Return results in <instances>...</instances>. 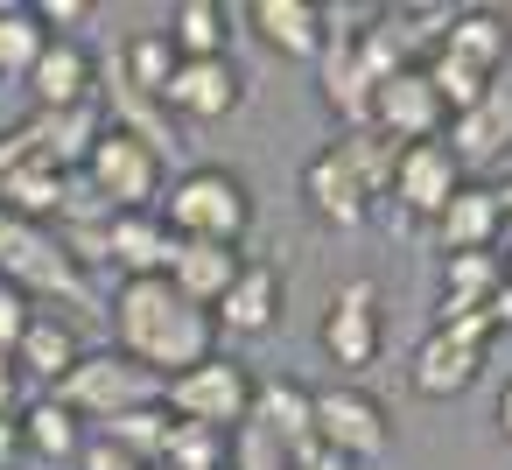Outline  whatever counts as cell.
Here are the masks:
<instances>
[{
  "label": "cell",
  "mask_w": 512,
  "mask_h": 470,
  "mask_svg": "<svg viewBox=\"0 0 512 470\" xmlns=\"http://www.w3.org/2000/svg\"><path fill=\"white\" fill-rule=\"evenodd\" d=\"M498 281H505L498 253H449V274H442V316L484 309V302L498 295Z\"/></svg>",
  "instance_id": "30"
},
{
  "label": "cell",
  "mask_w": 512,
  "mask_h": 470,
  "mask_svg": "<svg viewBox=\"0 0 512 470\" xmlns=\"http://www.w3.org/2000/svg\"><path fill=\"white\" fill-rule=\"evenodd\" d=\"M22 134H29V162L71 176V169H85L92 141L106 134V113H99V106H78V113H36Z\"/></svg>",
  "instance_id": "23"
},
{
  "label": "cell",
  "mask_w": 512,
  "mask_h": 470,
  "mask_svg": "<svg viewBox=\"0 0 512 470\" xmlns=\"http://www.w3.org/2000/svg\"><path fill=\"white\" fill-rule=\"evenodd\" d=\"M162 470H225V435L176 421L169 442H162Z\"/></svg>",
  "instance_id": "34"
},
{
  "label": "cell",
  "mask_w": 512,
  "mask_h": 470,
  "mask_svg": "<svg viewBox=\"0 0 512 470\" xmlns=\"http://www.w3.org/2000/svg\"><path fill=\"white\" fill-rule=\"evenodd\" d=\"M337 155L351 162V176L365 183V197H372V204H379V197L393 190V155H400V148H393V141H379L372 127H358V134H344V141H337Z\"/></svg>",
  "instance_id": "33"
},
{
  "label": "cell",
  "mask_w": 512,
  "mask_h": 470,
  "mask_svg": "<svg viewBox=\"0 0 512 470\" xmlns=\"http://www.w3.org/2000/svg\"><path fill=\"white\" fill-rule=\"evenodd\" d=\"M50 400L57 407H71L78 421H113V414H127V407H155L162 400V379L148 372V365H134L127 351H85L57 386H50Z\"/></svg>",
  "instance_id": "4"
},
{
  "label": "cell",
  "mask_w": 512,
  "mask_h": 470,
  "mask_svg": "<svg viewBox=\"0 0 512 470\" xmlns=\"http://www.w3.org/2000/svg\"><path fill=\"white\" fill-rule=\"evenodd\" d=\"M316 85H323V106L344 120V134H358L372 120V85L358 71V50H351V29H330L323 50H316Z\"/></svg>",
  "instance_id": "22"
},
{
  "label": "cell",
  "mask_w": 512,
  "mask_h": 470,
  "mask_svg": "<svg viewBox=\"0 0 512 470\" xmlns=\"http://www.w3.org/2000/svg\"><path fill=\"white\" fill-rule=\"evenodd\" d=\"M0 211L22 218V225H43V232H50V225L71 211V183H64L57 169H43V162H22V169L0 176Z\"/></svg>",
  "instance_id": "26"
},
{
  "label": "cell",
  "mask_w": 512,
  "mask_h": 470,
  "mask_svg": "<svg viewBox=\"0 0 512 470\" xmlns=\"http://www.w3.org/2000/svg\"><path fill=\"white\" fill-rule=\"evenodd\" d=\"M78 470H141L127 449H113L106 435H85V449H78Z\"/></svg>",
  "instance_id": "37"
},
{
  "label": "cell",
  "mask_w": 512,
  "mask_h": 470,
  "mask_svg": "<svg viewBox=\"0 0 512 470\" xmlns=\"http://www.w3.org/2000/svg\"><path fill=\"white\" fill-rule=\"evenodd\" d=\"M43 43H50V29L36 22V8H0V85H22L29 71H36V57H43Z\"/></svg>",
  "instance_id": "32"
},
{
  "label": "cell",
  "mask_w": 512,
  "mask_h": 470,
  "mask_svg": "<svg viewBox=\"0 0 512 470\" xmlns=\"http://www.w3.org/2000/svg\"><path fill=\"white\" fill-rule=\"evenodd\" d=\"M15 400H22V372H15V358H0V421H15V414H22Z\"/></svg>",
  "instance_id": "38"
},
{
  "label": "cell",
  "mask_w": 512,
  "mask_h": 470,
  "mask_svg": "<svg viewBox=\"0 0 512 470\" xmlns=\"http://www.w3.org/2000/svg\"><path fill=\"white\" fill-rule=\"evenodd\" d=\"M449 141V155H456V169H484V162H498V155H512V85H484V99L470 106V113H456L449 127H442Z\"/></svg>",
  "instance_id": "15"
},
{
  "label": "cell",
  "mask_w": 512,
  "mask_h": 470,
  "mask_svg": "<svg viewBox=\"0 0 512 470\" xmlns=\"http://www.w3.org/2000/svg\"><path fill=\"white\" fill-rule=\"evenodd\" d=\"M246 22H253V36L274 57H295V64H316V50L330 36V22H323L316 0H246Z\"/></svg>",
  "instance_id": "20"
},
{
  "label": "cell",
  "mask_w": 512,
  "mask_h": 470,
  "mask_svg": "<svg viewBox=\"0 0 512 470\" xmlns=\"http://www.w3.org/2000/svg\"><path fill=\"white\" fill-rule=\"evenodd\" d=\"M169 232L155 211H127V218H106V239H99V260L120 267V281H155L169 274Z\"/></svg>",
  "instance_id": "21"
},
{
  "label": "cell",
  "mask_w": 512,
  "mask_h": 470,
  "mask_svg": "<svg viewBox=\"0 0 512 470\" xmlns=\"http://www.w3.org/2000/svg\"><path fill=\"white\" fill-rule=\"evenodd\" d=\"M456 190H463V169H456V155H449L442 141H414V148L393 155V190H386V197H400L407 218H428V225H435Z\"/></svg>",
  "instance_id": "13"
},
{
  "label": "cell",
  "mask_w": 512,
  "mask_h": 470,
  "mask_svg": "<svg viewBox=\"0 0 512 470\" xmlns=\"http://www.w3.org/2000/svg\"><path fill=\"white\" fill-rule=\"evenodd\" d=\"M0 281H15L29 302L57 295L64 309H99V295H92L85 267L64 253V239L43 232V225H22L8 211H0Z\"/></svg>",
  "instance_id": "3"
},
{
  "label": "cell",
  "mask_w": 512,
  "mask_h": 470,
  "mask_svg": "<svg viewBox=\"0 0 512 470\" xmlns=\"http://www.w3.org/2000/svg\"><path fill=\"white\" fill-rule=\"evenodd\" d=\"M442 253H498V190L491 183H463L442 218H435Z\"/></svg>",
  "instance_id": "24"
},
{
  "label": "cell",
  "mask_w": 512,
  "mask_h": 470,
  "mask_svg": "<svg viewBox=\"0 0 512 470\" xmlns=\"http://www.w3.org/2000/svg\"><path fill=\"white\" fill-rule=\"evenodd\" d=\"M29 316H36V302L15 288V281H0V358H8L15 344H22V330H29Z\"/></svg>",
  "instance_id": "35"
},
{
  "label": "cell",
  "mask_w": 512,
  "mask_h": 470,
  "mask_svg": "<svg viewBox=\"0 0 512 470\" xmlns=\"http://www.w3.org/2000/svg\"><path fill=\"white\" fill-rule=\"evenodd\" d=\"M379 141H393V148H414V141H442V127H449V113H442V99L428 92V78H421V64H407L400 78H386L379 92H372V120H365Z\"/></svg>",
  "instance_id": "10"
},
{
  "label": "cell",
  "mask_w": 512,
  "mask_h": 470,
  "mask_svg": "<svg viewBox=\"0 0 512 470\" xmlns=\"http://www.w3.org/2000/svg\"><path fill=\"white\" fill-rule=\"evenodd\" d=\"M435 50L456 57V64L477 71V78H498L505 57H512V15H498V8H449Z\"/></svg>",
  "instance_id": "16"
},
{
  "label": "cell",
  "mask_w": 512,
  "mask_h": 470,
  "mask_svg": "<svg viewBox=\"0 0 512 470\" xmlns=\"http://www.w3.org/2000/svg\"><path fill=\"white\" fill-rule=\"evenodd\" d=\"M36 22H43L50 36H57V29L71 36L78 22H92V0H36Z\"/></svg>",
  "instance_id": "36"
},
{
  "label": "cell",
  "mask_w": 512,
  "mask_h": 470,
  "mask_svg": "<svg viewBox=\"0 0 512 470\" xmlns=\"http://www.w3.org/2000/svg\"><path fill=\"white\" fill-rule=\"evenodd\" d=\"M379 337H386V323H379V281L358 274V281H344V288L330 295L316 344H323V358H330L337 372H365V365L379 358Z\"/></svg>",
  "instance_id": "8"
},
{
  "label": "cell",
  "mask_w": 512,
  "mask_h": 470,
  "mask_svg": "<svg viewBox=\"0 0 512 470\" xmlns=\"http://www.w3.org/2000/svg\"><path fill=\"white\" fill-rule=\"evenodd\" d=\"M36 113H78V106H99V57L78 43V36H50L36 71L22 78Z\"/></svg>",
  "instance_id": "11"
},
{
  "label": "cell",
  "mask_w": 512,
  "mask_h": 470,
  "mask_svg": "<svg viewBox=\"0 0 512 470\" xmlns=\"http://www.w3.org/2000/svg\"><path fill=\"white\" fill-rule=\"evenodd\" d=\"M316 442L358 470V463L386 456L393 421H386V407H379L365 386H330V393H316Z\"/></svg>",
  "instance_id": "9"
},
{
  "label": "cell",
  "mask_w": 512,
  "mask_h": 470,
  "mask_svg": "<svg viewBox=\"0 0 512 470\" xmlns=\"http://www.w3.org/2000/svg\"><path fill=\"white\" fill-rule=\"evenodd\" d=\"M106 316H113V337H120L113 351H127L134 365H148L155 379H176V372H190V365H204L218 351L211 316L197 302H183L162 274L155 281H120L113 302H106Z\"/></svg>",
  "instance_id": "1"
},
{
  "label": "cell",
  "mask_w": 512,
  "mask_h": 470,
  "mask_svg": "<svg viewBox=\"0 0 512 470\" xmlns=\"http://www.w3.org/2000/svg\"><path fill=\"white\" fill-rule=\"evenodd\" d=\"M281 302H288V281H281V267L246 253L239 281H232V288L218 295V309H211V330H218V344H225V337H267V330L281 323Z\"/></svg>",
  "instance_id": "12"
},
{
  "label": "cell",
  "mask_w": 512,
  "mask_h": 470,
  "mask_svg": "<svg viewBox=\"0 0 512 470\" xmlns=\"http://www.w3.org/2000/svg\"><path fill=\"white\" fill-rule=\"evenodd\" d=\"M246 428L267 435L281 456L309 449L316 442V393L302 379H253V407H246Z\"/></svg>",
  "instance_id": "14"
},
{
  "label": "cell",
  "mask_w": 512,
  "mask_h": 470,
  "mask_svg": "<svg viewBox=\"0 0 512 470\" xmlns=\"http://www.w3.org/2000/svg\"><path fill=\"white\" fill-rule=\"evenodd\" d=\"M491 316L470 309V316H435V330L414 344V365H407V386L421 400H456L470 393V379L484 372V351H491Z\"/></svg>",
  "instance_id": "6"
},
{
  "label": "cell",
  "mask_w": 512,
  "mask_h": 470,
  "mask_svg": "<svg viewBox=\"0 0 512 470\" xmlns=\"http://www.w3.org/2000/svg\"><path fill=\"white\" fill-rule=\"evenodd\" d=\"M491 421H498V435H505V442H512V379H505V386H498V400H491Z\"/></svg>",
  "instance_id": "41"
},
{
  "label": "cell",
  "mask_w": 512,
  "mask_h": 470,
  "mask_svg": "<svg viewBox=\"0 0 512 470\" xmlns=\"http://www.w3.org/2000/svg\"><path fill=\"white\" fill-rule=\"evenodd\" d=\"M15 463H22V428L0 421V470H15Z\"/></svg>",
  "instance_id": "40"
},
{
  "label": "cell",
  "mask_w": 512,
  "mask_h": 470,
  "mask_svg": "<svg viewBox=\"0 0 512 470\" xmlns=\"http://www.w3.org/2000/svg\"><path fill=\"white\" fill-rule=\"evenodd\" d=\"M15 428H22V456H43V463H78V449H85V421L71 407H57L50 393L29 400L15 414Z\"/></svg>",
  "instance_id": "28"
},
{
  "label": "cell",
  "mask_w": 512,
  "mask_h": 470,
  "mask_svg": "<svg viewBox=\"0 0 512 470\" xmlns=\"http://www.w3.org/2000/svg\"><path fill=\"white\" fill-rule=\"evenodd\" d=\"M85 197L106 211V218H127V211H155L162 204V155L120 127H106L85 155Z\"/></svg>",
  "instance_id": "5"
},
{
  "label": "cell",
  "mask_w": 512,
  "mask_h": 470,
  "mask_svg": "<svg viewBox=\"0 0 512 470\" xmlns=\"http://www.w3.org/2000/svg\"><path fill=\"white\" fill-rule=\"evenodd\" d=\"M302 197H309V211H316L323 225H337V232H358V225L372 218V197H365V183L351 176V162L337 155V141L309 155V169H302Z\"/></svg>",
  "instance_id": "18"
},
{
  "label": "cell",
  "mask_w": 512,
  "mask_h": 470,
  "mask_svg": "<svg viewBox=\"0 0 512 470\" xmlns=\"http://www.w3.org/2000/svg\"><path fill=\"white\" fill-rule=\"evenodd\" d=\"M169 428H176V421H169V407L155 400V407H127V414H113L99 435H106L113 449H127L141 470H155V463H162V442H169Z\"/></svg>",
  "instance_id": "31"
},
{
  "label": "cell",
  "mask_w": 512,
  "mask_h": 470,
  "mask_svg": "<svg viewBox=\"0 0 512 470\" xmlns=\"http://www.w3.org/2000/svg\"><path fill=\"white\" fill-rule=\"evenodd\" d=\"M176 64H183V57L169 50V36H162V29H141V36H127V50H120V92L162 106V85L176 78Z\"/></svg>",
  "instance_id": "29"
},
{
  "label": "cell",
  "mask_w": 512,
  "mask_h": 470,
  "mask_svg": "<svg viewBox=\"0 0 512 470\" xmlns=\"http://www.w3.org/2000/svg\"><path fill=\"white\" fill-rule=\"evenodd\" d=\"M246 99V78H239V64L232 57H204V64H176V78L162 85V106L169 113H183V120H225L232 106Z\"/></svg>",
  "instance_id": "17"
},
{
  "label": "cell",
  "mask_w": 512,
  "mask_h": 470,
  "mask_svg": "<svg viewBox=\"0 0 512 470\" xmlns=\"http://www.w3.org/2000/svg\"><path fill=\"white\" fill-rule=\"evenodd\" d=\"M162 232L169 239H211V246H239L246 225H253V190L239 169L225 162H197L183 169L176 183H162V204H155Z\"/></svg>",
  "instance_id": "2"
},
{
  "label": "cell",
  "mask_w": 512,
  "mask_h": 470,
  "mask_svg": "<svg viewBox=\"0 0 512 470\" xmlns=\"http://www.w3.org/2000/svg\"><path fill=\"white\" fill-rule=\"evenodd\" d=\"M162 36H169V50H176L183 64L232 57V8H225V0H183Z\"/></svg>",
  "instance_id": "27"
},
{
  "label": "cell",
  "mask_w": 512,
  "mask_h": 470,
  "mask_svg": "<svg viewBox=\"0 0 512 470\" xmlns=\"http://www.w3.org/2000/svg\"><path fill=\"white\" fill-rule=\"evenodd\" d=\"M484 316H491V330H498V337H512V281H498V295L484 302Z\"/></svg>",
  "instance_id": "39"
},
{
  "label": "cell",
  "mask_w": 512,
  "mask_h": 470,
  "mask_svg": "<svg viewBox=\"0 0 512 470\" xmlns=\"http://www.w3.org/2000/svg\"><path fill=\"white\" fill-rule=\"evenodd\" d=\"M239 267H246V253H239V246L176 239V246H169V274H162V281H169V288H176L183 302H197V309L211 316V309H218V295H225V288L239 281Z\"/></svg>",
  "instance_id": "19"
},
{
  "label": "cell",
  "mask_w": 512,
  "mask_h": 470,
  "mask_svg": "<svg viewBox=\"0 0 512 470\" xmlns=\"http://www.w3.org/2000/svg\"><path fill=\"white\" fill-rule=\"evenodd\" d=\"M162 407L169 421H190V428H211V435H232L246 428V407H253V372L225 351H211L204 365L162 379Z\"/></svg>",
  "instance_id": "7"
},
{
  "label": "cell",
  "mask_w": 512,
  "mask_h": 470,
  "mask_svg": "<svg viewBox=\"0 0 512 470\" xmlns=\"http://www.w3.org/2000/svg\"><path fill=\"white\" fill-rule=\"evenodd\" d=\"M498 246H512V183L498 190Z\"/></svg>",
  "instance_id": "42"
},
{
  "label": "cell",
  "mask_w": 512,
  "mask_h": 470,
  "mask_svg": "<svg viewBox=\"0 0 512 470\" xmlns=\"http://www.w3.org/2000/svg\"><path fill=\"white\" fill-rule=\"evenodd\" d=\"M15 358V372H29V379H64L78 358H85V344H78V330H71V316H57V309H36L29 316V330H22V344L8 351Z\"/></svg>",
  "instance_id": "25"
}]
</instances>
